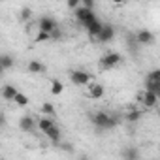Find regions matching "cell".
I'll use <instances>...</instances> for the list:
<instances>
[{
    "label": "cell",
    "instance_id": "cell-25",
    "mask_svg": "<svg viewBox=\"0 0 160 160\" xmlns=\"http://www.w3.org/2000/svg\"><path fill=\"white\" fill-rule=\"evenodd\" d=\"M79 4H81L79 0H68V4H66V6H68L70 10H77V8H79Z\"/></svg>",
    "mask_w": 160,
    "mask_h": 160
},
{
    "label": "cell",
    "instance_id": "cell-4",
    "mask_svg": "<svg viewBox=\"0 0 160 160\" xmlns=\"http://www.w3.org/2000/svg\"><path fill=\"white\" fill-rule=\"evenodd\" d=\"M121 60H122L121 53H115V51L106 53V55L100 58V68H104V70H111V68H115Z\"/></svg>",
    "mask_w": 160,
    "mask_h": 160
},
{
    "label": "cell",
    "instance_id": "cell-2",
    "mask_svg": "<svg viewBox=\"0 0 160 160\" xmlns=\"http://www.w3.org/2000/svg\"><path fill=\"white\" fill-rule=\"evenodd\" d=\"M75 19H77V23L81 25V27H89L92 21H96V13H94V10H89V8H83L81 4H79V8L75 10Z\"/></svg>",
    "mask_w": 160,
    "mask_h": 160
},
{
    "label": "cell",
    "instance_id": "cell-28",
    "mask_svg": "<svg viewBox=\"0 0 160 160\" xmlns=\"http://www.w3.org/2000/svg\"><path fill=\"white\" fill-rule=\"evenodd\" d=\"M77 160H91V158H89L87 154H79V158H77Z\"/></svg>",
    "mask_w": 160,
    "mask_h": 160
},
{
    "label": "cell",
    "instance_id": "cell-26",
    "mask_svg": "<svg viewBox=\"0 0 160 160\" xmlns=\"http://www.w3.org/2000/svg\"><path fill=\"white\" fill-rule=\"evenodd\" d=\"M4 124H6V115H4V111H0V128Z\"/></svg>",
    "mask_w": 160,
    "mask_h": 160
},
{
    "label": "cell",
    "instance_id": "cell-1",
    "mask_svg": "<svg viewBox=\"0 0 160 160\" xmlns=\"http://www.w3.org/2000/svg\"><path fill=\"white\" fill-rule=\"evenodd\" d=\"M91 122L94 124L96 130H111L119 124V117L117 115H111L108 111H94L91 115Z\"/></svg>",
    "mask_w": 160,
    "mask_h": 160
},
{
    "label": "cell",
    "instance_id": "cell-21",
    "mask_svg": "<svg viewBox=\"0 0 160 160\" xmlns=\"http://www.w3.org/2000/svg\"><path fill=\"white\" fill-rule=\"evenodd\" d=\"M62 91H64V85L58 81V79H53V81H51V92L53 94H62Z\"/></svg>",
    "mask_w": 160,
    "mask_h": 160
},
{
    "label": "cell",
    "instance_id": "cell-12",
    "mask_svg": "<svg viewBox=\"0 0 160 160\" xmlns=\"http://www.w3.org/2000/svg\"><path fill=\"white\" fill-rule=\"evenodd\" d=\"M17 92H19V89L13 87V85H4L2 91H0V94H2V98L6 102H13V98L17 96Z\"/></svg>",
    "mask_w": 160,
    "mask_h": 160
},
{
    "label": "cell",
    "instance_id": "cell-22",
    "mask_svg": "<svg viewBox=\"0 0 160 160\" xmlns=\"http://www.w3.org/2000/svg\"><path fill=\"white\" fill-rule=\"evenodd\" d=\"M141 115H143V113H141L139 109H132V111L126 113V121H130V122H138V121L141 119Z\"/></svg>",
    "mask_w": 160,
    "mask_h": 160
},
{
    "label": "cell",
    "instance_id": "cell-29",
    "mask_svg": "<svg viewBox=\"0 0 160 160\" xmlns=\"http://www.w3.org/2000/svg\"><path fill=\"white\" fill-rule=\"evenodd\" d=\"M4 72H6V70H4V68H2V66H0V75H2V73H4Z\"/></svg>",
    "mask_w": 160,
    "mask_h": 160
},
{
    "label": "cell",
    "instance_id": "cell-3",
    "mask_svg": "<svg viewBox=\"0 0 160 160\" xmlns=\"http://www.w3.org/2000/svg\"><path fill=\"white\" fill-rule=\"evenodd\" d=\"M91 73L85 72V70H72L70 72V79H72V83L77 85V87H87L91 85Z\"/></svg>",
    "mask_w": 160,
    "mask_h": 160
},
{
    "label": "cell",
    "instance_id": "cell-23",
    "mask_svg": "<svg viewBox=\"0 0 160 160\" xmlns=\"http://www.w3.org/2000/svg\"><path fill=\"white\" fill-rule=\"evenodd\" d=\"M49 38H51L53 42H58V40L62 38V32H60V28H55V30H53V32L49 34Z\"/></svg>",
    "mask_w": 160,
    "mask_h": 160
},
{
    "label": "cell",
    "instance_id": "cell-7",
    "mask_svg": "<svg viewBox=\"0 0 160 160\" xmlns=\"http://www.w3.org/2000/svg\"><path fill=\"white\" fill-rule=\"evenodd\" d=\"M102 27H104V23L100 21V19H96V21H92L85 30H87V34H89V38H91V42H96V38H98V34L102 32Z\"/></svg>",
    "mask_w": 160,
    "mask_h": 160
},
{
    "label": "cell",
    "instance_id": "cell-19",
    "mask_svg": "<svg viewBox=\"0 0 160 160\" xmlns=\"http://www.w3.org/2000/svg\"><path fill=\"white\" fill-rule=\"evenodd\" d=\"M147 83H160V70H151L147 73Z\"/></svg>",
    "mask_w": 160,
    "mask_h": 160
},
{
    "label": "cell",
    "instance_id": "cell-24",
    "mask_svg": "<svg viewBox=\"0 0 160 160\" xmlns=\"http://www.w3.org/2000/svg\"><path fill=\"white\" fill-rule=\"evenodd\" d=\"M34 40H36V42H38V43H40V42H49V40H51V38H49V34H45V32H38V34H36V38H34Z\"/></svg>",
    "mask_w": 160,
    "mask_h": 160
},
{
    "label": "cell",
    "instance_id": "cell-20",
    "mask_svg": "<svg viewBox=\"0 0 160 160\" xmlns=\"http://www.w3.org/2000/svg\"><path fill=\"white\" fill-rule=\"evenodd\" d=\"M42 113H43L45 117H55V106H53L51 102L42 104Z\"/></svg>",
    "mask_w": 160,
    "mask_h": 160
},
{
    "label": "cell",
    "instance_id": "cell-18",
    "mask_svg": "<svg viewBox=\"0 0 160 160\" xmlns=\"http://www.w3.org/2000/svg\"><path fill=\"white\" fill-rule=\"evenodd\" d=\"M0 66H2L4 70L13 68V57L12 55H0Z\"/></svg>",
    "mask_w": 160,
    "mask_h": 160
},
{
    "label": "cell",
    "instance_id": "cell-5",
    "mask_svg": "<svg viewBox=\"0 0 160 160\" xmlns=\"http://www.w3.org/2000/svg\"><path fill=\"white\" fill-rule=\"evenodd\" d=\"M38 32H45V34H51L55 28H58V23L53 19V17H49V15H43V17H40V21H38Z\"/></svg>",
    "mask_w": 160,
    "mask_h": 160
},
{
    "label": "cell",
    "instance_id": "cell-16",
    "mask_svg": "<svg viewBox=\"0 0 160 160\" xmlns=\"http://www.w3.org/2000/svg\"><path fill=\"white\" fill-rule=\"evenodd\" d=\"M121 158L122 160H139V151L136 147H124L121 151Z\"/></svg>",
    "mask_w": 160,
    "mask_h": 160
},
{
    "label": "cell",
    "instance_id": "cell-9",
    "mask_svg": "<svg viewBox=\"0 0 160 160\" xmlns=\"http://www.w3.org/2000/svg\"><path fill=\"white\" fill-rule=\"evenodd\" d=\"M19 128H21L23 132H34V130H36V119L30 117V115L21 117V119H19Z\"/></svg>",
    "mask_w": 160,
    "mask_h": 160
},
{
    "label": "cell",
    "instance_id": "cell-6",
    "mask_svg": "<svg viewBox=\"0 0 160 160\" xmlns=\"http://www.w3.org/2000/svg\"><path fill=\"white\" fill-rule=\"evenodd\" d=\"M113 38H115V28H113V25L104 23L102 32L98 34V38H96V42H94V43H109Z\"/></svg>",
    "mask_w": 160,
    "mask_h": 160
},
{
    "label": "cell",
    "instance_id": "cell-11",
    "mask_svg": "<svg viewBox=\"0 0 160 160\" xmlns=\"http://www.w3.org/2000/svg\"><path fill=\"white\" fill-rule=\"evenodd\" d=\"M141 106L145 108V109H154L156 106H158V96H154V94H151V92H143V96H141Z\"/></svg>",
    "mask_w": 160,
    "mask_h": 160
},
{
    "label": "cell",
    "instance_id": "cell-8",
    "mask_svg": "<svg viewBox=\"0 0 160 160\" xmlns=\"http://www.w3.org/2000/svg\"><path fill=\"white\" fill-rule=\"evenodd\" d=\"M104 92H106V89H104V85H100V83H91V85H87V94H89V98H92V100L102 98Z\"/></svg>",
    "mask_w": 160,
    "mask_h": 160
},
{
    "label": "cell",
    "instance_id": "cell-13",
    "mask_svg": "<svg viewBox=\"0 0 160 160\" xmlns=\"http://www.w3.org/2000/svg\"><path fill=\"white\" fill-rule=\"evenodd\" d=\"M53 126H55V121H53V117H45V115H43V117H40V119L36 121V128H40L43 134H45L47 130H51Z\"/></svg>",
    "mask_w": 160,
    "mask_h": 160
},
{
    "label": "cell",
    "instance_id": "cell-10",
    "mask_svg": "<svg viewBox=\"0 0 160 160\" xmlns=\"http://www.w3.org/2000/svg\"><path fill=\"white\" fill-rule=\"evenodd\" d=\"M136 40L139 45H151V43H154V34L151 30H139L136 34Z\"/></svg>",
    "mask_w": 160,
    "mask_h": 160
},
{
    "label": "cell",
    "instance_id": "cell-27",
    "mask_svg": "<svg viewBox=\"0 0 160 160\" xmlns=\"http://www.w3.org/2000/svg\"><path fill=\"white\" fill-rule=\"evenodd\" d=\"M21 13H23V19H28V13H30V10H23Z\"/></svg>",
    "mask_w": 160,
    "mask_h": 160
},
{
    "label": "cell",
    "instance_id": "cell-14",
    "mask_svg": "<svg viewBox=\"0 0 160 160\" xmlns=\"http://www.w3.org/2000/svg\"><path fill=\"white\" fill-rule=\"evenodd\" d=\"M27 70H28L30 73H38V75H42V73H45L47 66H45L42 60H30L28 66H27Z\"/></svg>",
    "mask_w": 160,
    "mask_h": 160
},
{
    "label": "cell",
    "instance_id": "cell-17",
    "mask_svg": "<svg viewBox=\"0 0 160 160\" xmlns=\"http://www.w3.org/2000/svg\"><path fill=\"white\" fill-rule=\"evenodd\" d=\"M13 104L17 106V108H25V106H28V96L25 94V92H17V96L13 98Z\"/></svg>",
    "mask_w": 160,
    "mask_h": 160
},
{
    "label": "cell",
    "instance_id": "cell-15",
    "mask_svg": "<svg viewBox=\"0 0 160 160\" xmlns=\"http://www.w3.org/2000/svg\"><path fill=\"white\" fill-rule=\"evenodd\" d=\"M45 136H47V139H49V141H53L55 145H58V143H60V139H62V130L55 124L51 130H47V132H45Z\"/></svg>",
    "mask_w": 160,
    "mask_h": 160
}]
</instances>
